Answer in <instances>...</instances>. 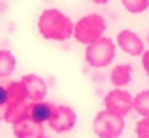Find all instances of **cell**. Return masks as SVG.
Returning a JSON list of instances; mask_svg holds the SVG:
<instances>
[{"instance_id":"cell-1","label":"cell","mask_w":149,"mask_h":138,"mask_svg":"<svg viewBox=\"0 0 149 138\" xmlns=\"http://www.w3.org/2000/svg\"><path fill=\"white\" fill-rule=\"evenodd\" d=\"M74 22L63 11L57 8H46L40 13L37 29L45 40L67 41L73 37Z\"/></svg>"},{"instance_id":"cell-2","label":"cell","mask_w":149,"mask_h":138,"mask_svg":"<svg viewBox=\"0 0 149 138\" xmlns=\"http://www.w3.org/2000/svg\"><path fill=\"white\" fill-rule=\"evenodd\" d=\"M106 19L98 13H89L74 22L73 38L81 45H91L105 37Z\"/></svg>"},{"instance_id":"cell-3","label":"cell","mask_w":149,"mask_h":138,"mask_svg":"<svg viewBox=\"0 0 149 138\" xmlns=\"http://www.w3.org/2000/svg\"><path fill=\"white\" fill-rule=\"evenodd\" d=\"M116 43L108 37H102L95 43L86 46L84 51V59L86 63L92 68H106L111 65L116 57Z\"/></svg>"},{"instance_id":"cell-4","label":"cell","mask_w":149,"mask_h":138,"mask_svg":"<svg viewBox=\"0 0 149 138\" xmlns=\"http://www.w3.org/2000/svg\"><path fill=\"white\" fill-rule=\"evenodd\" d=\"M92 130L97 138H120L125 130V121L122 116L103 108L92 121Z\"/></svg>"},{"instance_id":"cell-5","label":"cell","mask_w":149,"mask_h":138,"mask_svg":"<svg viewBox=\"0 0 149 138\" xmlns=\"http://www.w3.org/2000/svg\"><path fill=\"white\" fill-rule=\"evenodd\" d=\"M103 107H105V109H108V111L125 118V116L133 109V95L125 89H118V87H114L113 91H109L108 94L105 95Z\"/></svg>"},{"instance_id":"cell-6","label":"cell","mask_w":149,"mask_h":138,"mask_svg":"<svg viewBox=\"0 0 149 138\" xmlns=\"http://www.w3.org/2000/svg\"><path fill=\"white\" fill-rule=\"evenodd\" d=\"M78 121L76 111L68 105H56L52 111L51 119L48 121V125L56 133H67L74 129Z\"/></svg>"},{"instance_id":"cell-7","label":"cell","mask_w":149,"mask_h":138,"mask_svg":"<svg viewBox=\"0 0 149 138\" xmlns=\"http://www.w3.org/2000/svg\"><path fill=\"white\" fill-rule=\"evenodd\" d=\"M116 46L122 49L125 54L132 56V57H141V54L146 51L144 49V41L141 40V37L129 29H124L118 33Z\"/></svg>"},{"instance_id":"cell-8","label":"cell","mask_w":149,"mask_h":138,"mask_svg":"<svg viewBox=\"0 0 149 138\" xmlns=\"http://www.w3.org/2000/svg\"><path fill=\"white\" fill-rule=\"evenodd\" d=\"M21 81L24 83L27 92V100L29 102H40L45 100V97L48 95V84L41 76L29 73V75H24L21 78Z\"/></svg>"},{"instance_id":"cell-9","label":"cell","mask_w":149,"mask_h":138,"mask_svg":"<svg viewBox=\"0 0 149 138\" xmlns=\"http://www.w3.org/2000/svg\"><path fill=\"white\" fill-rule=\"evenodd\" d=\"M11 127H13V135L16 138H41L45 135V125L33 122L32 119L15 124Z\"/></svg>"},{"instance_id":"cell-10","label":"cell","mask_w":149,"mask_h":138,"mask_svg":"<svg viewBox=\"0 0 149 138\" xmlns=\"http://www.w3.org/2000/svg\"><path fill=\"white\" fill-rule=\"evenodd\" d=\"M54 107L51 102L46 100H40V102H30L29 108H30V119L33 122L38 124H48V121L51 119L52 111H54Z\"/></svg>"},{"instance_id":"cell-11","label":"cell","mask_w":149,"mask_h":138,"mask_svg":"<svg viewBox=\"0 0 149 138\" xmlns=\"http://www.w3.org/2000/svg\"><path fill=\"white\" fill-rule=\"evenodd\" d=\"M132 73H133V68L130 63H119V65H116L111 70L109 81H111V84L114 87L124 89L125 86H129L132 83Z\"/></svg>"},{"instance_id":"cell-12","label":"cell","mask_w":149,"mask_h":138,"mask_svg":"<svg viewBox=\"0 0 149 138\" xmlns=\"http://www.w3.org/2000/svg\"><path fill=\"white\" fill-rule=\"evenodd\" d=\"M30 102H26V103H19V105H11L8 107L5 113V119L3 121L15 125V124L24 122L27 119H30V108H29Z\"/></svg>"},{"instance_id":"cell-13","label":"cell","mask_w":149,"mask_h":138,"mask_svg":"<svg viewBox=\"0 0 149 138\" xmlns=\"http://www.w3.org/2000/svg\"><path fill=\"white\" fill-rule=\"evenodd\" d=\"M5 87H6V92H8V107L29 102L27 100L26 87H24V83L21 79L19 81H10Z\"/></svg>"},{"instance_id":"cell-14","label":"cell","mask_w":149,"mask_h":138,"mask_svg":"<svg viewBox=\"0 0 149 138\" xmlns=\"http://www.w3.org/2000/svg\"><path fill=\"white\" fill-rule=\"evenodd\" d=\"M17 61L10 49H0V79L10 78L15 73Z\"/></svg>"},{"instance_id":"cell-15","label":"cell","mask_w":149,"mask_h":138,"mask_svg":"<svg viewBox=\"0 0 149 138\" xmlns=\"http://www.w3.org/2000/svg\"><path fill=\"white\" fill-rule=\"evenodd\" d=\"M133 109L141 118H149V89L133 95Z\"/></svg>"},{"instance_id":"cell-16","label":"cell","mask_w":149,"mask_h":138,"mask_svg":"<svg viewBox=\"0 0 149 138\" xmlns=\"http://www.w3.org/2000/svg\"><path fill=\"white\" fill-rule=\"evenodd\" d=\"M122 6L130 15H141L149 8V0H122Z\"/></svg>"},{"instance_id":"cell-17","label":"cell","mask_w":149,"mask_h":138,"mask_svg":"<svg viewBox=\"0 0 149 138\" xmlns=\"http://www.w3.org/2000/svg\"><path fill=\"white\" fill-rule=\"evenodd\" d=\"M136 138H149V118H141L135 125Z\"/></svg>"},{"instance_id":"cell-18","label":"cell","mask_w":149,"mask_h":138,"mask_svg":"<svg viewBox=\"0 0 149 138\" xmlns=\"http://www.w3.org/2000/svg\"><path fill=\"white\" fill-rule=\"evenodd\" d=\"M8 109V92L6 87L0 84V122L5 119V113Z\"/></svg>"},{"instance_id":"cell-19","label":"cell","mask_w":149,"mask_h":138,"mask_svg":"<svg viewBox=\"0 0 149 138\" xmlns=\"http://www.w3.org/2000/svg\"><path fill=\"white\" fill-rule=\"evenodd\" d=\"M141 65H143L144 72H146V75L149 76V49L148 51H144L143 54H141Z\"/></svg>"},{"instance_id":"cell-20","label":"cell","mask_w":149,"mask_h":138,"mask_svg":"<svg viewBox=\"0 0 149 138\" xmlns=\"http://www.w3.org/2000/svg\"><path fill=\"white\" fill-rule=\"evenodd\" d=\"M91 2L97 3V5H106V3L109 2V0H91Z\"/></svg>"},{"instance_id":"cell-21","label":"cell","mask_w":149,"mask_h":138,"mask_svg":"<svg viewBox=\"0 0 149 138\" xmlns=\"http://www.w3.org/2000/svg\"><path fill=\"white\" fill-rule=\"evenodd\" d=\"M148 45H149V33H148Z\"/></svg>"},{"instance_id":"cell-22","label":"cell","mask_w":149,"mask_h":138,"mask_svg":"<svg viewBox=\"0 0 149 138\" xmlns=\"http://www.w3.org/2000/svg\"><path fill=\"white\" fill-rule=\"evenodd\" d=\"M41 138H48V137H46V135H43V137H41Z\"/></svg>"}]
</instances>
